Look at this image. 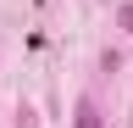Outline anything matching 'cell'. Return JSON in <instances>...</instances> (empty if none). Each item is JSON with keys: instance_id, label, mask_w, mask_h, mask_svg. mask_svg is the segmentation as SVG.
Listing matches in <instances>:
<instances>
[{"instance_id": "cell-2", "label": "cell", "mask_w": 133, "mask_h": 128, "mask_svg": "<svg viewBox=\"0 0 133 128\" xmlns=\"http://www.w3.org/2000/svg\"><path fill=\"white\" fill-rule=\"evenodd\" d=\"M116 22H122L128 34H133V6H122V11H116Z\"/></svg>"}, {"instance_id": "cell-1", "label": "cell", "mask_w": 133, "mask_h": 128, "mask_svg": "<svg viewBox=\"0 0 133 128\" xmlns=\"http://www.w3.org/2000/svg\"><path fill=\"white\" fill-rule=\"evenodd\" d=\"M72 128H105V123H100V106H94V100H78V111H72Z\"/></svg>"}]
</instances>
